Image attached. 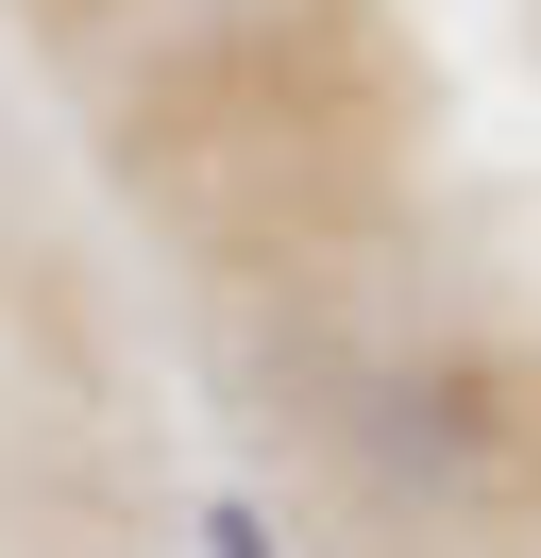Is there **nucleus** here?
Returning <instances> with one entry per match:
<instances>
[{
	"mask_svg": "<svg viewBox=\"0 0 541 558\" xmlns=\"http://www.w3.org/2000/svg\"><path fill=\"white\" fill-rule=\"evenodd\" d=\"M203 558H270V524L254 508H203Z\"/></svg>",
	"mask_w": 541,
	"mask_h": 558,
	"instance_id": "obj_2",
	"label": "nucleus"
},
{
	"mask_svg": "<svg viewBox=\"0 0 541 558\" xmlns=\"http://www.w3.org/2000/svg\"><path fill=\"white\" fill-rule=\"evenodd\" d=\"M372 474L423 508H525L541 490V373L525 355H423L372 389Z\"/></svg>",
	"mask_w": 541,
	"mask_h": 558,
	"instance_id": "obj_1",
	"label": "nucleus"
}]
</instances>
